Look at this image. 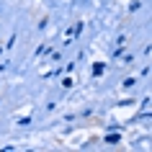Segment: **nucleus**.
Wrapping results in <instances>:
<instances>
[{
    "instance_id": "nucleus-1",
    "label": "nucleus",
    "mask_w": 152,
    "mask_h": 152,
    "mask_svg": "<svg viewBox=\"0 0 152 152\" xmlns=\"http://www.w3.org/2000/svg\"><path fill=\"white\" fill-rule=\"evenodd\" d=\"M106 142H108V144H116V142H119V137H116V134H108V137H106Z\"/></svg>"
}]
</instances>
